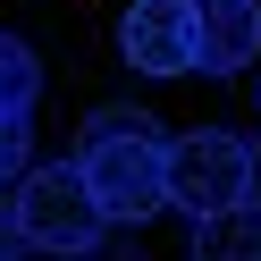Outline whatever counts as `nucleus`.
<instances>
[{"label": "nucleus", "mask_w": 261, "mask_h": 261, "mask_svg": "<svg viewBox=\"0 0 261 261\" xmlns=\"http://www.w3.org/2000/svg\"><path fill=\"white\" fill-rule=\"evenodd\" d=\"M194 261H261V202L253 194L194 219Z\"/></svg>", "instance_id": "6"}, {"label": "nucleus", "mask_w": 261, "mask_h": 261, "mask_svg": "<svg viewBox=\"0 0 261 261\" xmlns=\"http://www.w3.org/2000/svg\"><path fill=\"white\" fill-rule=\"evenodd\" d=\"M253 169L261 152L244 135H227V126H194V135L169 143V202L186 211V219H202V211H227L253 194Z\"/></svg>", "instance_id": "3"}, {"label": "nucleus", "mask_w": 261, "mask_h": 261, "mask_svg": "<svg viewBox=\"0 0 261 261\" xmlns=\"http://www.w3.org/2000/svg\"><path fill=\"white\" fill-rule=\"evenodd\" d=\"M9 202H17L25 253L85 261V253H101V236H110V219H101V202H93V186L76 177V160H42V169H25Z\"/></svg>", "instance_id": "2"}, {"label": "nucleus", "mask_w": 261, "mask_h": 261, "mask_svg": "<svg viewBox=\"0 0 261 261\" xmlns=\"http://www.w3.org/2000/svg\"><path fill=\"white\" fill-rule=\"evenodd\" d=\"M34 93H42V59L17 34H0V118H34Z\"/></svg>", "instance_id": "7"}, {"label": "nucleus", "mask_w": 261, "mask_h": 261, "mask_svg": "<svg viewBox=\"0 0 261 261\" xmlns=\"http://www.w3.org/2000/svg\"><path fill=\"white\" fill-rule=\"evenodd\" d=\"M261 59V0H194V68L236 76Z\"/></svg>", "instance_id": "5"}, {"label": "nucleus", "mask_w": 261, "mask_h": 261, "mask_svg": "<svg viewBox=\"0 0 261 261\" xmlns=\"http://www.w3.org/2000/svg\"><path fill=\"white\" fill-rule=\"evenodd\" d=\"M76 177L93 186L110 227H135L152 211H169V135H160L143 110H93L85 143H76Z\"/></svg>", "instance_id": "1"}, {"label": "nucleus", "mask_w": 261, "mask_h": 261, "mask_svg": "<svg viewBox=\"0 0 261 261\" xmlns=\"http://www.w3.org/2000/svg\"><path fill=\"white\" fill-rule=\"evenodd\" d=\"M85 261H143V253H85Z\"/></svg>", "instance_id": "10"}, {"label": "nucleus", "mask_w": 261, "mask_h": 261, "mask_svg": "<svg viewBox=\"0 0 261 261\" xmlns=\"http://www.w3.org/2000/svg\"><path fill=\"white\" fill-rule=\"evenodd\" d=\"M118 51L135 76H194V0H126Z\"/></svg>", "instance_id": "4"}, {"label": "nucleus", "mask_w": 261, "mask_h": 261, "mask_svg": "<svg viewBox=\"0 0 261 261\" xmlns=\"http://www.w3.org/2000/svg\"><path fill=\"white\" fill-rule=\"evenodd\" d=\"M25 169H34V126H25V118H0V194L17 186Z\"/></svg>", "instance_id": "8"}, {"label": "nucleus", "mask_w": 261, "mask_h": 261, "mask_svg": "<svg viewBox=\"0 0 261 261\" xmlns=\"http://www.w3.org/2000/svg\"><path fill=\"white\" fill-rule=\"evenodd\" d=\"M0 261H25V227H17V202H0Z\"/></svg>", "instance_id": "9"}]
</instances>
